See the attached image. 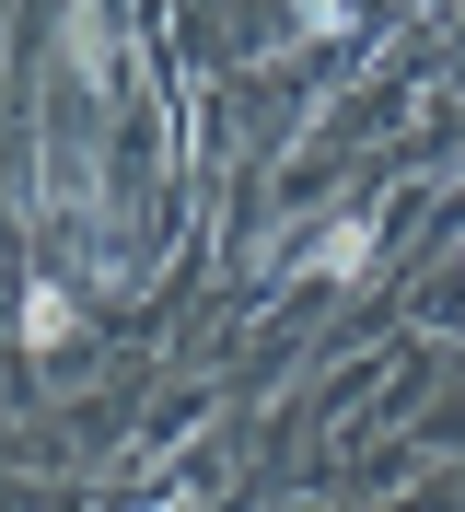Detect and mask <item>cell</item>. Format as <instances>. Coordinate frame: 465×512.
<instances>
[{
    "instance_id": "6da1fadb",
    "label": "cell",
    "mask_w": 465,
    "mask_h": 512,
    "mask_svg": "<svg viewBox=\"0 0 465 512\" xmlns=\"http://www.w3.org/2000/svg\"><path fill=\"white\" fill-rule=\"evenodd\" d=\"M372 268V222L349 210V222H326V245H314V280H361Z\"/></svg>"
},
{
    "instance_id": "7a4b0ae2",
    "label": "cell",
    "mask_w": 465,
    "mask_h": 512,
    "mask_svg": "<svg viewBox=\"0 0 465 512\" xmlns=\"http://www.w3.org/2000/svg\"><path fill=\"white\" fill-rule=\"evenodd\" d=\"M24 338H35V350H47V338H70V291H47V280L24 291Z\"/></svg>"
},
{
    "instance_id": "3957f363",
    "label": "cell",
    "mask_w": 465,
    "mask_h": 512,
    "mask_svg": "<svg viewBox=\"0 0 465 512\" xmlns=\"http://www.w3.org/2000/svg\"><path fill=\"white\" fill-rule=\"evenodd\" d=\"M303 24H314V35H338V24H349V0H303Z\"/></svg>"
}]
</instances>
